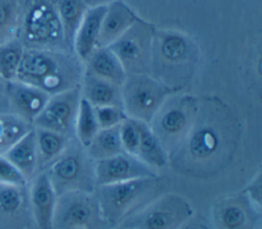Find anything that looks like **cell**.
Instances as JSON below:
<instances>
[{"mask_svg":"<svg viewBox=\"0 0 262 229\" xmlns=\"http://www.w3.org/2000/svg\"><path fill=\"white\" fill-rule=\"evenodd\" d=\"M57 196L72 191L94 192L96 189L94 162L75 138L63 152L45 169Z\"/></svg>","mask_w":262,"mask_h":229,"instance_id":"52a82bcc","label":"cell"},{"mask_svg":"<svg viewBox=\"0 0 262 229\" xmlns=\"http://www.w3.org/2000/svg\"><path fill=\"white\" fill-rule=\"evenodd\" d=\"M199 62L200 48L192 37L178 30L156 29L151 76L178 92L191 82Z\"/></svg>","mask_w":262,"mask_h":229,"instance_id":"7a4b0ae2","label":"cell"},{"mask_svg":"<svg viewBox=\"0 0 262 229\" xmlns=\"http://www.w3.org/2000/svg\"><path fill=\"white\" fill-rule=\"evenodd\" d=\"M194 214L186 197L168 191L120 225L127 229H180Z\"/></svg>","mask_w":262,"mask_h":229,"instance_id":"9c48e42d","label":"cell"},{"mask_svg":"<svg viewBox=\"0 0 262 229\" xmlns=\"http://www.w3.org/2000/svg\"><path fill=\"white\" fill-rule=\"evenodd\" d=\"M16 38L25 48L71 50L64 41L54 0H18Z\"/></svg>","mask_w":262,"mask_h":229,"instance_id":"5b68a950","label":"cell"},{"mask_svg":"<svg viewBox=\"0 0 262 229\" xmlns=\"http://www.w3.org/2000/svg\"><path fill=\"white\" fill-rule=\"evenodd\" d=\"M54 4L62 27L64 41L73 51V40L88 5L84 0H54Z\"/></svg>","mask_w":262,"mask_h":229,"instance_id":"d4e9b609","label":"cell"},{"mask_svg":"<svg viewBox=\"0 0 262 229\" xmlns=\"http://www.w3.org/2000/svg\"><path fill=\"white\" fill-rule=\"evenodd\" d=\"M119 133L124 152L136 156L139 143L138 121L127 117L119 125Z\"/></svg>","mask_w":262,"mask_h":229,"instance_id":"4dcf8cb0","label":"cell"},{"mask_svg":"<svg viewBox=\"0 0 262 229\" xmlns=\"http://www.w3.org/2000/svg\"><path fill=\"white\" fill-rule=\"evenodd\" d=\"M88 7H95V6H106L110 3L117 1V0H84Z\"/></svg>","mask_w":262,"mask_h":229,"instance_id":"d590c367","label":"cell"},{"mask_svg":"<svg viewBox=\"0 0 262 229\" xmlns=\"http://www.w3.org/2000/svg\"><path fill=\"white\" fill-rule=\"evenodd\" d=\"M28 191L36 229H51L57 194L47 174H36L28 183Z\"/></svg>","mask_w":262,"mask_h":229,"instance_id":"e0dca14e","label":"cell"},{"mask_svg":"<svg viewBox=\"0 0 262 229\" xmlns=\"http://www.w3.org/2000/svg\"><path fill=\"white\" fill-rule=\"evenodd\" d=\"M18 0H0V42L16 37Z\"/></svg>","mask_w":262,"mask_h":229,"instance_id":"f546056e","label":"cell"},{"mask_svg":"<svg viewBox=\"0 0 262 229\" xmlns=\"http://www.w3.org/2000/svg\"><path fill=\"white\" fill-rule=\"evenodd\" d=\"M241 137V121L229 104L216 96L200 97L193 123L169 154L168 165L189 179L215 178L232 163Z\"/></svg>","mask_w":262,"mask_h":229,"instance_id":"6da1fadb","label":"cell"},{"mask_svg":"<svg viewBox=\"0 0 262 229\" xmlns=\"http://www.w3.org/2000/svg\"><path fill=\"white\" fill-rule=\"evenodd\" d=\"M99 129L94 108L81 97L75 121V139L86 148Z\"/></svg>","mask_w":262,"mask_h":229,"instance_id":"83f0119b","label":"cell"},{"mask_svg":"<svg viewBox=\"0 0 262 229\" xmlns=\"http://www.w3.org/2000/svg\"><path fill=\"white\" fill-rule=\"evenodd\" d=\"M25 51V46L16 38L0 42V77L5 81L14 80Z\"/></svg>","mask_w":262,"mask_h":229,"instance_id":"4316f807","label":"cell"},{"mask_svg":"<svg viewBox=\"0 0 262 229\" xmlns=\"http://www.w3.org/2000/svg\"><path fill=\"white\" fill-rule=\"evenodd\" d=\"M170 186V179L159 174L155 177L97 186L94 192L104 219L115 227L168 192Z\"/></svg>","mask_w":262,"mask_h":229,"instance_id":"277c9868","label":"cell"},{"mask_svg":"<svg viewBox=\"0 0 262 229\" xmlns=\"http://www.w3.org/2000/svg\"><path fill=\"white\" fill-rule=\"evenodd\" d=\"M139 16L123 0H117L105 6L102 17L98 47H107L117 41Z\"/></svg>","mask_w":262,"mask_h":229,"instance_id":"ac0fdd59","label":"cell"},{"mask_svg":"<svg viewBox=\"0 0 262 229\" xmlns=\"http://www.w3.org/2000/svg\"><path fill=\"white\" fill-rule=\"evenodd\" d=\"M156 29L154 24L138 17L128 31L107 46L118 58L127 75L150 74Z\"/></svg>","mask_w":262,"mask_h":229,"instance_id":"8fae6325","label":"cell"},{"mask_svg":"<svg viewBox=\"0 0 262 229\" xmlns=\"http://www.w3.org/2000/svg\"><path fill=\"white\" fill-rule=\"evenodd\" d=\"M105 6L88 7L73 40V52L85 62L98 47V39Z\"/></svg>","mask_w":262,"mask_h":229,"instance_id":"d6986e66","label":"cell"},{"mask_svg":"<svg viewBox=\"0 0 262 229\" xmlns=\"http://www.w3.org/2000/svg\"><path fill=\"white\" fill-rule=\"evenodd\" d=\"M139 143L136 157L149 167L159 170L168 166V154L147 123L138 121Z\"/></svg>","mask_w":262,"mask_h":229,"instance_id":"603a6c76","label":"cell"},{"mask_svg":"<svg viewBox=\"0 0 262 229\" xmlns=\"http://www.w3.org/2000/svg\"><path fill=\"white\" fill-rule=\"evenodd\" d=\"M94 173L96 186L116 184L159 175L158 170L143 163L138 157L125 152L94 162Z\"/></svg>","mask_w":262,"mask_h":229,"instance_id":"5bb4252c","label":"cell"},{"mask_svg":"<svg viewBox=\"0 0 262 229\" xmlns=\"http://www.w3.org/2000/svg\"><path fill=\"white\" fill-rule=\"evenodd\" d=\"M174 92L150 74H130L122 84V107L128 118L148 124Z\"/></svg>","mask_w":262,"mask_h":229,"instance_id":"ba28073f","label":"cell"},{"mask_svg":"<svg viewBox=\"0 0 262 229\" xmlns=\"http://www.w3.org/2000/svg\"><path fill=\"white\" fill-rule=\"evenodd\" d=\"M28 180L3 155L0 154V184L9 186H27Z\"/></svg>","mask_w":262,"mask_h":229,"instance_id":"d6a6232c","label":"cell"},{"mask_svg":"<svg viewBox=\"0 0 262 229\" xmlns=\"http://www.w3.org/2000/svg\"><path fill=\"white\" fill-rule=\"evenodd\" d=\"M34 130L38 153V170L43 171L63 152L73 138L44 128L34 127Z\"/></svg>","mask_w":262,"mask_h":229,"instance_id":"cb8c5ba5","label":"cell"},{"mask_svg":"<svg viewBox=\"0 0 262 229\" xmlns=\"http://www.w3.org/2000/svg\"><path fill=\"white\" fill-rule=\"evenodd\" d=\"M200 97L185 92L169 96L150 122V129L169 154L187 135L199 109Z\"/></svg>","mask_w":262,"mask_h":229,"instance_id":"8992f818","label":"cell"},{"mask_svg":"<svg viewBox=\"0 0 262 229\" xmlns=\"http://www.w3.org/2000/svg\"><path fill=\"white\" fill-rule=\"evenodd\" d=\"M180 229H213L211 224L199 214H194Z\"/></svg>","mask_w":262,"mask_h":229,"instance_id":"e575fe53","label":"cell"},{"mask_svg":"<svg viewBox=\"0 0 262 229\" xmlns=\"http://www.w3.org/2000/svg\"><path fill=\"white\" fill-rule=\"evenodd\" d=\"M261 212L242 192L217 198L211 205L213 229H261Z\"/></svg>","mask_w":262,"mask_h":229,"instance_id":"7c38bea8","label":"cell"},{"mask_svg":"<svg viewBox=\"0 0 262 229\" xmlns=\"http://www.w3.org/2000/svg\"><path fill=\"white\" fill-rule=\"evenodd\" d=\"M85 149L93 162L124 153L120 140L119 126L99 129Z\"/></svg>","mask_w":262,"mask_h":229,"instance_id":"484cf974","label":"cell"},{"mask_svg":"<svg viewBox=\"0 0 262 229\" xmlns=\"http://www.w3.org/2000/svg\"><path fill=\"white\" fill-rule=\"evenodd\" d=\"M81 100L80 86L49 97L33 127L44 128L75 138V121Z\"/></svg>","mask_w":262,"mask_h":229,"instance_id":"4fadbf2b","label":"cell"},{"mask_svg":"<svg viewBox=\"0 0 262 229\" xmlns=\"http://www.w3.org/2000/svg\"><path fill=\"white\" fill-rule=\"evenodd\" d=\"M93 108L100 129L119 126L127 118L122 107L101 106Z\"/></svg>","mask_w":262,"mask_h":229,"instance_id":"1f68e13d","label":"cell"},{"mask_svg":"<svg viewBox=\"0 0 262 229\" xmlns=\"http://www.w3.org/2000/svg\"><path fill=\"white\" fill-rule=\"evenodd\" d=\"M95 192L72 191L57 196L51 229H112Z\"/></svg>","mask_w":262,"mask_h":229,"instance_id":"30bf717a","label":"cell"},{"mask_svg":"<svg viewBox=\"0 0 262 229\" xmlns=\"http://www.w3.org/2000/svg\"><path fill=\"white\" fill-rule=\"evenodd\" d=\"M84 64L71 50L25 48L14 80L49 96L80 86Z\"/></svg>","mask_w":262,"mask_h":229,"instance_id":"3957f363","label":"cell"},{"mask_svg":"<svg viewBox=\"0 0 262 229\" xmlns=\"http://www.w3.org/2000/svg\"><path fill=\"white\" fill-rule=\"evenodd\" d=\"M80 91L81 97L92 107H122V85L114 82L84 74L80 84Z\"/></svg>","mask_w":262,"mask_h":229,"instance_id":"ffe728a7","label":"cell"},{"mask_svg":"<svg viewBox=\"0 0 262 229\" xmlns=\"http://www.w3.org/2000/svg\"><path fill=\"white\" fill-rule=\"evenodd\" d=\"M32 128L31 124L12 113L0 114V154Z\"/></svg>","mask_w":262,"mask_h":229,"instance_id":"f1b7e54d","label":"cell"},{"mask_svg":"<svg viewBox=\"0 0 262 229\" xmlns=\"http://www.w3.org/2000/svg\"><path fill=\"white\" fill-rule=\"evenodd\" d=\"M0 229H36L28 185L0 184Z\"/></svg>","mask_w":262,"mask_h":229,"instance_id":"9a60e30c","label":"cell"},{"mask_svg":"<svg viewBox=\"0 0 262 229\" xmlns=\"http://www.w3.org/2000/svg\"><path fill=\"white\" fill-rule=\"evenodd\" d=\"M244 193L249 200L257 206L259 209H262V169L259 168L251 180L247 183L244 189L241 191Z\"/></svg>","mask_w":262,"mask_h":229,"instance_id":"836d02e7","label":"cell"},{"mask_svg":"<svg viewBox=\"0 0 262 229\" xmlns=\"http://www.w3.org/2000/svg\"><path fill=\"white\" fill-rule=\"evenodd\" d=\"M3 155L21 173L28 182L33 179L39 173L34 127L12 144Z\"/></svg>","mask_w":262,"mask_h":229,"instance_id":"44dd1931","label":"cell"},{"mask_svg":"<svg viewBox=\"0 0 262 229\" xmlns=\"http://www.w3.org/2000/svg\"><path fill=\"white\" fill-rule=\"evenodd\" d=\"M6 94L10 113L32 126L50 97L43 90L18 80L6 82Z\"/></svg>","mask_w":262,"mask_h":229,"instance_id":"2e32d148","label":"cell"},{"mask_svg":"<svg viewBox=\"0 0 262 229\" xmlns=\"http://www.w3.org/2000/svg\"><path fill=\"white\" fill-rule=\"evenodd\" d=\"M112 229H127V228H126V227H124L123 225H117V226L113 227Z\"/></svg>","mask_w":262,"mask_h":229,"instance_id":"8d00e7d4","label":"cell"},{"mask_svg":"<svg viewBox=\"0 0 262 229\" xmlns=\"http://www.w3.org/2000/svg\"><path fill=\"white\" fill-rule=\"evenodd\" d=\"M84 74H89L122 85L127 74L110 47H97L83 63Z\"/></svg>","mask_w":262,"mask_h":229,"instance_id":"7402d4cb","label":"cell"}]
</instances>
